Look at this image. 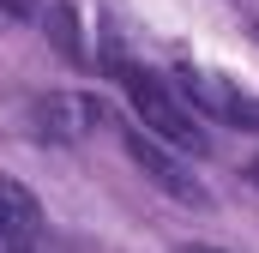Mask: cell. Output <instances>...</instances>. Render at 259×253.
Returning <instances> with one entry per match:
<instances>
[{
    "mask_svg": "<svg viewBox=\"0 0 259 253\" xmlns=\"http://www.w3.org/2000/svg\"><path fill=\"white\" fill-rule=\"evenodd\" d=\"M109 78L121 85V97L133 103V121L145 126L151 139H163V145H175V151H193V157H205L211 151V139H205V126H199V115L181 103V91L169 85V78H157L151 66L127 61V55H109Z\"/></svg>",
    "mask_w": 259,
    "mask_h": 253,
    "instance_id": "1",
    "label": "cell"
},
{
    "mask_svg": "<svg viewBox=\"0 0 259 253\" xmlns=\"http://www.w3.org/2000/svg\"><path fill=\"white\" fill-rule=\"evenodd\" d=\"M103 121H115L109 103L103 97H84V91H49V97L30 103V133L42 145H78V139H91Z\"/></svg>",
    "mask_w": 259,
    "mask_h": 253,
    "instance_id": "4",
    "label": "cell"
},
{
    "mask_svg": "<svg viewBox=\"0 0 259 253\" xmlns=\"http://www.w3.org/2000/svg\"><path fill=\"white\" fill-rule=\"evenodd\" d=\"M0 6H6V12H30L36 0H0Z\"/></svg>",
    "mask_w": 259,
    "mask_h": 253,
    "instance_id": "8",
    "label": "cell"
},
{
    "mask_svg": "<svg viewBox=\"0 0 259 253\" xmlns=\"http://www.w3.org/2000/svg\"><path fill=\"white\" fill-rule=\"evenodd\" d=\"M175 253H229V247H205V241H187V247H175Z\"/></svg>",
    "mask_w": 259,
    "mask_h": 253,
    "instance_id": "7",
    "label": "cell"
},
{
    "mask_svg": "<svg viewBox=\"0 0 259 253\" xmlns=\"http://www.w3.org/2000/svg\"><path fill=\"white\" fill-rule=\"evenodd\" d=\"M42 241V205L12 175H0V253H36Z\"/></svg>",
    "mask_w": 259,
    "mask_h": 253,
    "instance_id": "5",
    "label": "cell"
},
{
    "mask_svg": "<svg viewBox=\"0 0 259 253\" xmlns=\"http://www.w3.org/2000/svg\"><path fill=\"white\" fill-rule=\"evenodd\" d=\"M49 30H55V43H61L72 61H84V49H78V12L72 6H49Z\"/></svg>",
    "mask_w": 259,
    "mask_h": 253,
    "instance_id": "6",
    "label": "cell"
},
{
    "mask_svg": "<svg viewBox=\"0 0 259 253\" xmlns=\"http://www.w3.org/2000/svg\"><path fill=\"white\" fill-rule=\"evenodd\" d=\"M121 145H127V157L139 163V175L151 181V187H163L175 205H193V211H205L211 205V187L199 181L193 169L175 157V145H163V139H151L139 121H121Z\"/></svg>",
    "mask_w": 259,
    "mask_h": 253,
    "instance_id": "3",
    "label": "cell"
},
{
    "mask_svg": "<svg viewBox=\"0 0 259 253\" xmlns=\"http://www.w3.org/2000/svg\"><path fill=\"white\" fill-rule=\"evenodd\" d=\"M169 85L181 91V103L193 109L199 121L235 126V133H259V97H247L241 85H229L223 72H211V66H175Z\"/></svg>",
    "mask_w": 259,
    "mask_h": 253,
    "instance_id": "2",
    "label": "cell"
}]
</instances>
